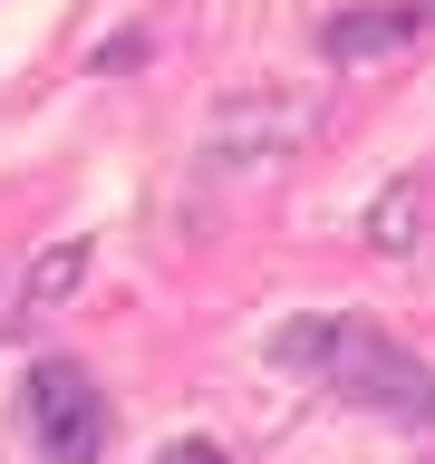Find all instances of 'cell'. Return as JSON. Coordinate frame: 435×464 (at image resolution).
<instances>
[{"label":"cell","instance_id":"obj_1","mask_svg":"<svg viewBox=\"0 0 435 464\" xmlns=\"http://www.w3.org/2000/svg\"><path fill=\"white\" fill-rule=\"evenodd\" d=\"M271 358H281V368H300L310 387H329V397L368 406V416L435 426V368L416 358V348H397L387 329L348 319V310H319V319H290V329H271Z\"/></svg>","mask_w":435,"mask_h":464},{"label":"cell","instance_id":"obj_2","mask_svg":"<svg viewBox=\"0 0 435 464\" xmlns=\"http://www.w3.org/2000/svg\"><path fill=\"white\" fill-rule=\"evenodd\" d=\"M20 426H29V445L49 464H97L116 416H107V387H97L78 358H39L29 387H20Z\"/></svg>","mask_w":435,"mask_h":464},{"label":"cell","instance_id":"obj_3","mask_svg":"<svg viewBox=\"0 0 435 464\" xmlns=\"http://www.w3.org/2000/svg\"><path fill=\"white\" fill-rule=\"evenodd\" d=\"M426 29V0H397V10H339V20L319 29V49L329 58H377V49H406Z\"/></svg>","mask_w":435,"mask_h":464},{"label":"cell","instance_id":"obj_4","mask_svg":"<svg viewBox=\"0 0 435 464\" xmlns=\"http://www.w3.org/2000/svg\"><path fill=\"white\" fill-rule=\"evenodd\" d=\"M78 271H87V242H58V252L39 261V281H29V300H58V290L78 281Z\"/></svg>","mask_w":435,"mask_h":464},{"label":"cell","instance_id":"obj_5","mask_svg":"<svg viewBox=\"0 0 435 464\" xmlns=\"http://www.w3.org/2000/svg\"><path fill=\"white\" fill-rule=\"evenodd\" d=\"M155 464H223V445H203V435H184V445H165Z\"/></svg>","mask_w":435,"mask_h":464}]
</instances>
